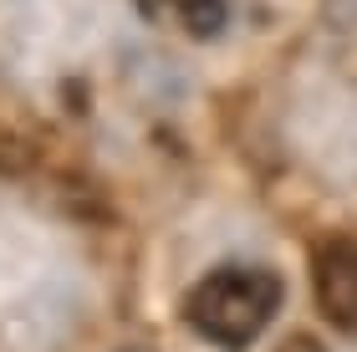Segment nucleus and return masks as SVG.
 <instances>
[{"label": "nucleus", "mask_w": 357, "mask_h": 352, "mask_svg": "<svg viewBox=\"0 0 357 352\" xmlns=\"http://www.w3.org/2000/svg\"><path fill=\"white\" fill-rule=\"evenodd\" d=\"M312 281H317L321 316H327L337 332L357 337V240L352 235H332L327 245L317 250Z\"/></svg>", "instance_id": "f03ea898"}, {"label": "nucleus", "mask_w": 357, "mask_h": 352, "mask_svg": "<svg viewBox=\"0 0 357 352\" xmlns=\"http://www.w3.org/2000/svg\"><path fill=\"white\" fill-rule=\"evenodd\" d=\"M153 26H178L184 36H215L230 15V0H133Z\"/></svg>", "instance_id": "7ed1b4c3"}, {"label": "nucleus", "mask_w": 357, "mask_h": 352, "mask_svg": "<svg viewBox=\"0 0 357 352\" xmlns=\"http://www.w3.org/2000/svg\"><path fill=\"white\" fill-rule=\"evenodd\" d=\"M281 301H286V281L271 266H215L209 276L189 286L184 322L194 337L240 352L275 322Z\"/></svg>", "instance_id": "f257e3e1"}, {"label": "nucleus", "mask_w": 357, "mask_h": 352, "mask_svg": "<svg viewBox=\"0 0 357 352\" xmlns=\"http://www.w3.org/2000/svg\"><path fill=\"white\" fill-rule=\"evenodd\" d=\"M281 352H321V342H317V337H291Z\"/></svg>", "instance_id": "20e7f679"}]
</instances>
